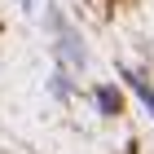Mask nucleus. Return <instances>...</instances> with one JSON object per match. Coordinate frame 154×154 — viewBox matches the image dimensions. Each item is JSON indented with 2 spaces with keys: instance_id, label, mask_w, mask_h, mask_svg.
<instances>
[{
  "instance_id": "obj_2",
  "label": "nucleus",
  "mask_w": 154,
  "mask_h": 154,
  "mask_svg": "<svg viewBox=\"0 0 154 154\" xmlns=\"http://www.w3.org/2000/svg\"><path fill=\"white\" fill-rule=\"evenodd\" d=\"M128 84H132V93L141 97V106H145V110L154 115V88H150V84L141 79V75H132V71H128Z\"/></svg>"
},
{
  "instance_id": "obj_1",
  "label": "nucleus",
  "mask_w": 154,
  "mask_h": 154,
  "mask_svg": "<svg viewBox=\"0 0 154 154\" xmlns=\"http://www.w3.org/2000/svg\"><path fill=\"white\" fill-rule=\"evenodd\" d=\"M97 106H101V115H119L123 101H119V93L110 88V84H101V88H97Z\"/></svg>"
}]
</instances>
